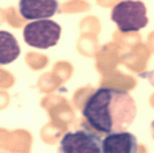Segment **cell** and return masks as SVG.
<instances>
[{
  "label": "cell",
  "instance_id": "1",
  "mask_svg": "<svg viewBox=\"0 0 154 153\" xmlns=\"http://www.w3.org/2000/svg\"><path fill=\"white\" fill-rule=\"evenodd\" d=\"M82 114L94 130L110 134L127 130L134 122L137 106L127 91L100 88L86 100Z\"/></svg>",
  "mask_w": 154,
  "mask_h": 153
},
{
  "label": "cell",
  "instance_id": "2",
  "mask_svg": "<svg viewBox=\"0 0 154 153\" xmlns=\"http://www.w3.org/2000/svg\"><path fill=\"white\" fill-rule=\"evenodd\" d=\"M112 20L113 22H115L120 31H139L148 23L147 9L143 1L123 0L113 7Z\"/></svg>",
  "mask_w": 154,
  "mask_h": 153
},
{
  "label": "cell",
  "instance_id": "3",
  "mask_svg": "<svg viewBox=\"0 0 154 153\" xmlns=\"http://www.w3.org/2000/svg\"><path fill=\"white\" fill-rule=\"evenodd\" d=\"M23 37L29 46L46 50L58 44L61 37V27L48 19L35 20L24 27Z\"/></svg>",
  "mask_w": 154,
  "mask_h": 153
},
{
  "label": "cell",
  "instance_id": "4",
  "mask_svg": "<svg viewBox=\"0 0 154 153\" xmlns=\"http://www.w3.org/2000/svg\"><path fill=\"white\" fill-rule=\"evenodd\" d=\"M59 150L62 153H101L103 139L88 130L67 133L60 142Z\"/></svg>",
  "mask_w": 154,
  "mask_h": 153
},
{
  "label": "cell",
  "instance_id": "5",
  "mask_svg": "<svg viewBox=\"0 0 154 153\" xmlns=\"http://www.w3.org/2000/svg\"><path fill=\"white\" fill-rule=\"evenodd\" d=\"M19 11L28 21L50 19L59 12L58 0H20Z\"/></svg>",
  "mask_w": 154,
  "mask_h": 153
},
{
  "label": "cell",
  "instance_id": "6",
  "mask_svg": "<svg viewBox=\"0 0 154 153\" xmlns=\"http://www.w3.org/2000/svg\"><path fill=\"white\" fill-rule=\"evenodd\" d=\"M103 152L105 153H136L138 142L135 135L128 131L110 133L103 139Z\"/></svg>",
  "mask_w": 154,
  "mask_h": 153
},
{
  "label": "cell",
  "instance_id": "7",
  "mask_svg": "<svg viewBox=\"0 0 154 153\" xmlns=\"http://www.w3.org/2000/svg\"><path fill=\"white\" fill-rule=\"evenodd\" d=\"M21 53V48L13 33L0 30V64L14 62Z\"/></svg>",
  "mask_w": 154,
  "mask_h": 153
},
{
  "label": "cell",
  "instance_id": "8",
  "mask_svg": "<svg viewBox=\"0 0 154 153\" xmlns=\"http://www.w3.org/2000/svg\"><path fill=\"white\" fill-rule=\"evenodd\" d=\"M152 130H153V136H154V121L152 122Z\"/></svg>",
  "mask_w": 154,
  "mask_h": 153
}]
</instances>
